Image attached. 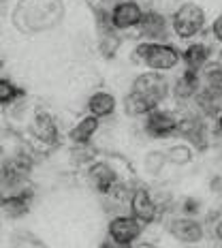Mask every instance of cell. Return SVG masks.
Segmentation results:
<instances>
[{"label":"cell","instance_id":"cell-1","mask_svg":"<svg viewBox=\"0 0 222 248\" xmlns=\"http://www.w3.org/2000/svg\"><path fill=\"white\" fill-rule=\"evenodd\" d=\"M64 19L62 0H19L11 13L13 26L24 34H39L54 30Z\"/></svg>","mask_w":222,"mask_h":248},{"label":"cell","instance_id":"cell-2","mask_svg":"<svg viewBox=\"0 0 222 248\" xmlns=\"http://www.w3.org/2000/svg\"><path fill=\"white\" fill-rule=\"evenodd\" d=\"M133 56L148 71H156V73L175 71L179 66V62H182V54L171 43H154V41H141V43H137Z\"/></svg>","mask_w":222,"mask_h":248},{"label":"cell","instance_id":"cell-3","mask_svg":"<svg viewBox=\"0 0 222 248\" xmlns=\"http://www.w3.org/2000/svg\"><path fill=\"white\" fill-rule=\"evenodd\" d=\"M169 22H171V32L179 41H190V39L199 37L205 30V26H207V13H205V9L201 4L188 0V2H182L175 9Z\"/></svg>","mask_w":222,"mask_h":248},{"label":"cell","instance_id":"cell-4","mask_svg":"<svg viewBox=\"0 0 222 248\" xmlns=\"http://www.w3.org/2000/svg\"><path fill=\"white\" fill-rule=\"evenodd\" d=\"M178 135L188 141V146H192V150L205 152L209 148L211 135H209V124L207 118L199 116L197 111H188L179 116L178 124Z\"/></svg>","mask_w":222,"mask_h":248},{"label":"cell","instance_id":"cell-5","mask_svg":"<svg viewBox=\"0 0 222 248\" xmlns=\"http://www.w3.org/2000/svg\"><path fill=\"white\" fill-rule=\"evenodd\" d=\"M133 92H139V94L148 96L156 103L158 107L163 105L164 101L171 94V86H169L167 77L163 73H156V71H146V73H139L135 79H133Z\"/></svg>","mask_w":222,"mask_h":248},{"label":"cell","instance_id":"cell-6","mask_svg":"<svg viewBox=\"0 0 222 248\" xmlns=\"http://www.w3.org/2000/svg\"><path fill=\"white\" fill-rule=\"evenodd\" d=\"M178 124H179L178 113L156 107V109L149 111L146 116L143 131H146V135L152 137V139H169V137L178 135Z\"/></svg>","mask_w":222,"mask_h":248},{"label":"cell","instance_id":"cell-7","mask_svg":"<svg viewBox=\"0 0 222 248\" xmlns=\"http://www.w3.org/2000/svg\"><path fill=\"white\" fill-rule=\"evenodd\" d=\"M141 233H143L141 223H139L135 216H128V214L113 216L109 220V225H107V237L126 248H131L135 244L139 237H141Z\"/></svg>","mask_w":222,"mask_h":248},{"label":"cell","instance_id":"cell-8","mask_svg":"<svg viewBox=\"0 0 222 248\" xmlns=\"http://www.w3.org/2000/svg\"><path fill=\"white\" fill-rule=\"evenodd\" d=\"M169 233L173 235L175 242L186 246H199L205 240V225L199 218H190V216H175L167 225Z\"/></svg>","mask_w":222,"mask_h":248},{"label":"cell","instance_id":"cell-9","mask_svg":"<svg viewBox=\"0 0 222 248\" xmlns=\"http://www.w3.org/2000/svg\"><path fill=\"white\" fill-rule=\"evenodd\" d=\"M141 39L154 41V43H167L169 34H171V22L158 11H146L141 22L137 26Z\"/></svg>","mask_w":222,"mask_h":248},{"label":"cell","instance_id":"cell-10","mask_svg":"<svg viewBox=\"0 0 222 248\" xmlns=\"http://www.w3.org/2000/svg\"><path fill=\"white\" fill-rule=\"evenodd\" d=\"M131 210H133V216L139 220L141 225H152L154 220L158 218V212H161V205L156 203V199L152 197L148 188L139 186L131 193Z\"/></svg>","mask_w":222,"mask_h":248},{"label":"cell","instance_id":"cell-11","mask_svg":"<svg viewBox=\"0 0 222 248\" xmlns=\"http://www.w3.org/2000/svg\"><path fill=\"white\" fill-rule=\"evenodd\" d=\"M143 13V7L135 0H118L111 7V26L116 30H133L139 26Z\"/></svg>","mask_w":222,"mask_h":248},{"label":"cell","instance_id":"cell-12","mask_svg":"<svg viewBox=\"0 0 222 248\" xmlns=\"http://www.w3.org/2000/svg\"><path fill=\"white\" fill-rule=\"evenodd\" d=\"M88 182L90 186L101 195H107L109 190L120 182V175H118L116 167L107 161H96L88 167Z\"/></svg>","mask_w":222,"mask_h":248},{"label":"cell","instance_id":"cell-13","mask_svg":"<svg viewBox=\"0 0 222 248\" xmlns=\"http://www.w3.org/2000/svg\"><path fill=\"white\" fill-rule=\"evenodd\" d=\"M30 133H32V137L37 139L39 143H43V146H56L60 139V128L58 124H56L54 116L43 109H39L34 113L32 122H30Z\"/></svg>","mask_w":222,"mask_h":248},{"label":"cell","instance_id":"cell-14","mask_svg":"<svg viewBox=\"0 0 222 248\" xmlns=\"http://www.w3.org/2000/svg\"><path fill=\"white\" fill-rule=\"evenodd\" d=\"M201 90V75L197 71H188L184 69V73L175 79V86L171 88V94L175 101H192L194 96H197V92Z\"/></svg>","mask_w":222,"mask_h":248},{"label":"cell","instance_id":"cell-15","mask_svg":"<svg viewBox=\"0 0 222 248\" xmlns=\"http://www.w3.org/2000/svg\"><path fill=\"white\" fill-rule=\"evenodd\" d=\"M211 58V47L205 41H194V43H188L186 49L182 51V62H184V69L188 71H199L203 69Z\"/></svg>","mask_w":222,"mask_h":248},{"label":"cell","instance_id":"cell-16","mask_svg":"<svg viewBox=\"0 0 222 248\" xmlns=\"http://www.w3.org/2000/svg\"><path fill=\"white\" fill-rule=\"evenodd\" d=\"M99 126H101L99 118H94V116H90V113H88V116H84L69 131V141L73 143V146H88V143H90V139L99 133Z\"/></svg>","mask_w":222,"mask_h":248},{"label":"cell","instance_id":"cell-17","mask_svg":"<svg viewBox=\"0 0 222 248\" xmlns=\"http://www.w3.org/2000/svg\"><path fill=\"white\" fill-rule=\"evenodd\" d=\"M116 107H118V101L111 92H105V90H99L88 99V113L94 118H109L116 113Z\"/></svg>","mask_w":222,"mask_h":248},{"label":"cell","instance_id":"cell-18","mask_svg":"<svg viewBox=\"0 0 222 248\" xmlns=\"http://www.w3.org/2000/svg\"><path fill=\"white\" fill-rule=\"evenodd\" d=\"M156 107L158 105L152 99H148V96L139 94V92H133V90L128 92L122 101V109L128 118H146L148 113L154 111Z\"/></svg>","mask_w":222,"mask_h":248},{"label":"cell","instance_id":"cell-19","mask_svg":"<svg viewBox=\"0 0 222 248\" xmlns=\"http://www.w3.org/2000/svg\"><path fill=\"white\" fill-rule=\"evenodd\" d=\"M99 28V49L105 58H113L122 45V37L111 24L107 26H96Z\"/></svg>","mask_w":222,"mask_h":248},{"label":"cell","instance_id":"cell-20","mask_svg":"<svg viewBox=\"0 0 222 248\" xmlns=\"http://www.w3.org/2000/svg\"><path fill=\"white\" fill-rule=\"evenodd\" d=\"M0 210L9 218H22L30 212V201H26L19 195H2L0 197Z\"/></svg>","mask_w":222,"mask_h":248},{"label":"cell","instance_id":"cell-21","mask_svg":"<svg viewBox=\"0 0 222 248\" xmlns=\"http://www.w3.org/2000/svg\"><path fill=\"white\" fill-rule=\"evenodd\" d=\"M199 75H201V86L222 94V62H207L199 71Z\"/></svg>","mask_w":222,"mask_h":248},{"label":"cell","instance_id":"cell-22","mask_svg":"<svg viewBox=\"0 0 222 248\" xmlns=\"http://www.w3.org/2000/svg\"><path fill=\"white\" fill-rule=\"evenodd\" d=\"M167 161L171 165H179V167H184V165H190L194 158V150L192 146H188V143H175L167 150Z\"/></svg>","mask_w":222,"mask_h":248},{"label":"cell","instance_id":"cell-23","mask_svg":"<svg viewBox=\"0 0 222 248\" xmlns=\"http://www.w3.org/2000/svg\"><path fill=\"white\" fill-rule=\"evenodd\" d=\"M24 96H26V90L15 86L7 77H0V105H13V103H17Z\"/></svg>","mask_w":222,"mask_h":248},{"label":"cell","instance_id":"cell-24","mask_svg":"<svg viewBox=\"0 0 222 248\" xmlns=\"http://www.w3.org/2000/svg\"><path fill=\"white\" fill-rule=\"evenodd\" d=\"M167 154L161 152V150H154V152H148L146 158H143V167H146V173L149 175H158L167 165Z\"/></svg>","mask_w":222,"mask_h":248},{"label":"cell","instance_id":"cell-25","mask_svg":"<svg viewBox=\"0 0 222 248\" xmlns=\"http://www.w3.org/2000/svg\"><path fill=\"white\" fill-rule=\"evenodd\" d=\"M179 208H182L184 216L197 218V216H201V212H203V203H201V199H197V197H186L182 203H179Z\"/></svg>","mask_w":222,"mask_h":248},{"label":"cell","instance_id":"cell-26","mask_svg":"<svg viewBox=\"0 0 222 248\" xmlns=\"http://www.w3.org/2000/svg\"><path fill=\"white\" fill-rule=\"evenodd\" d=\"M211 37H214V41L218 45H222V13H218L214 17V22H211Z\"/></svg>","mask_w":222,"mask_h":248},{"label":"cell","instance_id":"cell-27","mask_svg":"<svg viewBox=\"0 0 222 248\" xmlns=\"http://www.w3.org/2000/svg\"><path fill=\"white\" fill-rule=\"evenodd\" d=\"M209 190L216 197H222V175H214V178L209 180Z\"/></svg>","mask_w":222,"mask_h":248},{"label":"cell","instance_id":"cell-28","mask_svg":"<svg viewBox=\"0 0 222 248\" xmlns=\"http://www.w3.org/2000/svg\"><path fill=\"white\" fill-rule=\"evenodd\" d=\"M214 235H216L218 242H222V216L214 223Z\"/></svg>","mask_w":222,"mask_h":248},{"label":"cell","instance_id":"cell-29","mask_svg":"<svg viewBox=\"0 0 222 248\" xmlns=\"http://www.w3.org/2000/svg\"><path fill=\"white\" fill-rule=\"evenodd\" d=\"M214 126H216V131H218V135L222 137V111L214 118Z\"/></svg>","mask_w":222,"mask_h":248},{"label":"cell","instance_id":"cell-30","mask_svg":"<svg viewBox=\"0 0 222 248\" xmlns=\"http://www.w3.org/2000/svg\"><path fill=\"white\" fill-rule=\"evenodd\" d=\"M101 248H126V246H122V244H116V242L113 240H109V237H107L105 242H103L101 244Z\"/></svg>","mask_w":222,"mask_h":248},{"label":"cell","instance_id":"cell-31","mask_svg":"<svg viewBox=\"0 0 222 248\" xmlns=\"http://www.w3.org/2000/svg\"><path fill=\"white\" fill-rule=\"evenodd\" d=\"M137 4H141V7H149V4L154 2V0H135Z\"/></svg>","mask_w":222,"mask_h":248},{"label":"cell","instance_id":"cell-32","mask_svg":"<svg viewBox=\"0 0 222 248\" xmlns=\"http://www.w3.org/2000/svg\"><path fill=\"white\" fill-rule=\"evenodd\" d=\"M26 248H47V246H43V244H39V242H32V244H28Z\"/></svg>","mask_w":222,"mask_h":248},{"label":"cell","instance_id":"cell-33","mask_svg":"<svg viewBox=\"0 0 222 248\" xmlns=\"http://www.w3.org/2000/svg\"><path fill=\"white\" fill-rule=\"evenodd\" d=\"M0 161H2V152H0Z\"/></svg>","mask_w":222,"mask_h":248}]
</instances>
